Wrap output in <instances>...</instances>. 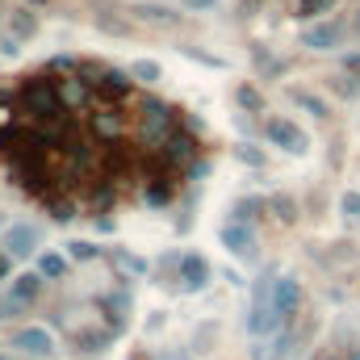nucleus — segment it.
<instances>
[{"mask_svg":"<svg viewBox=\"0 0 360 360\" xmlns=\"http://www.w3.org/2000/svg\"><path fill=\"white\" fill-rule=\"evenodd\" d=\"M180 109L109 68H38L0 89V168L55 218L172 197L197 164Z\"/></svg>","mask_w":360,"mask_h":360,"instance_id":"f257e3e1","label":"nucleus"}]
</instances>
